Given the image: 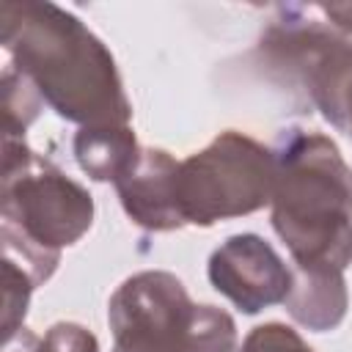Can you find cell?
Masks as SVG:
<instances>
[{
	"label": "cell",
	"mask_w": 352,
	"mask_h": 352,
	"mask_svg": "<svg viewBox=\"0 0 352 352\" xmlns=\"http://www.w3.org/2000/svg\"><path fill=\"white\" fill-rule=\"evenodd\" d=\"M0 44L60 118L80 126L129 124L116 58L80 16L47 0H3Z\"/></svg>",
	"instance_id": "obj_1"
},
{
	"label": "cell",
	"mask_w": 352,
	"mask_h": 352,
	"mask_svg": "<svg viewBox=\"0 0 352 352\" xmlns=\"http://www.w3.org/2000/svg\"><path fill=\"white\" fill-rule=\"evenodd\" d=\"M272 228L300 272H344L352 264V168L314 129H283L272 146Z\"/></svg>",
	"instance_id": "obj_2"
},
{
	"label": "cell",
	"mask_w": 352,
	"mask_h": 352,
	"mask_svg": "<svg viewBox=\"0 0 352 352\" xmlns=\"http://www.w3.org/2000/svg\"><path fill=\"white\" fill-rule=\"evenodd\" d=\"M91 223V192L38 157L25 138L3 135V258L41 286L58 270L60 250L80 242Z\"/></svg>",
	"instance_id": "obj_3"
},
{
	"label": "cell",
	"mask_w": 352,
	"mask_h": 352,
	"mask_svg": "<svg viewBox=\"0 0 352 352\" xmlns=\"http://www.w3.org/2000/svg\"><path fill=\"white\" fill-rule=\"evenodd\" d=\"M319 11V8H316ZM314 6H280L258 38L261 66L300 91L336 129H346L352 107V38L336 30Z\"/></svg>",
	"instance_id": "obj_4"
},
{
	"label": "cell",
	"mask_w": 352,
	"mask_h": 352,
	"mask_svg": "<svg viewBox=\"0 0 352 352\" xmlns=\"http://www.w3.org/2000/svg\"><path fill=\"white\" fill-rule=\"evenodd\" d=\"M272 176V148L245 132L226 129L201 151L179 160V214L184 226L201 228L253 214L270 204Z\"/></svg>",
	"instance_id": "obj_5"
},
{
	"label": "cell",
	"mask_w": 352,
	"mask_h": 352,
	"mask_svg": "<svg viewBox=\"0 0 352 352\" xmlns=\"http://www.w3.org/2000/svg\"><path fill=\"white\" fill-rule=\"evenodd\" d=\"M195 308L173 272L143 270L129 275L107 302L113 352H184Z\"/></svg>",
	"instance_id": "obj_6"
},
{
	"label": "cell",
	"mask_w": 352,
	"mask_h": 352,
	"mask_svg": "<svg viewBox=\"0 0 352 352\" xmlns=\"http://www.w3.org/2000/svg\"><path fill=\"white\" fill-rule=\"evenodd\" d=\"M209 283L239 311L258 314L286 302L294 272L258 234H234L209 256Z\"/></svg>",
	"instance_id": "obj_7"
},
{
	"label": "cell",
	"mask_w": 352,
	"mask_h": 352,
	"mask_svg": "<svg viewBox=\"0 0 352 352\" xmlns=\"http://www.w3.org/2000/svg\"><path fill=\"white\" fill-rule=\"evenodd\" d=\"M176 173L179 160L165 148H143L132 173L118 184V201L126 217L146 231H176L184 228L176 201Z\"/></svg>",
	"instance_id": "obj_8"
},
{
	"label": "cell",
	"mask_w": 352,
	"mask_h": 352,
	"mask_svg": "<svg viewBox=\"0 0 352 352\" xmlns=\"http://www.w3.org/2000/svg\"><path fill=\"white\" fill-rule=\"evenodd\" d=\"M143 146L129 124L80 126L74 135V160L94 182L118 184L140 160Z\"/></svg>",
	"instance_id": "obj_9"
},
{
	"label": "cell",
	"mask_w": 352,
	"mask_h": 352,
	"mask_svg": "<svg viewBox=\"0 0 352 352\" xmlns=\"http://www.w3.org/2000/svg\"><path fill=\"white\" fill-rule=\"evenodd\" d=\"M294 272V286L286 297V311L294 322L314 333L336 330L349 308L344 272Z\"/></svg>",
	"instance_id": "obj_10"
},
{
	"label": "cell",
	"mask_w": 352,
	"mask_h": 352,
	"mask_svg": "<svg viewBox=\"0 0 352 352\" xmlns=\"http://www.w3.org/2000/svg\"><path fill=\"white\" fill-rule=\"evenodd\" d=\"M41 94L36 85L6 60L3 66V135L25 138V129L38 118L41 113Z\"/></svg>",
	"instance_id": "obj_11"
},
{
	"label": "cell",
	"mask_w": 352,
	"mask_h": 352,
	"mask_svg": "<svg viewBox=\"0 0 352 352\" xmlns=\"http://www.w3.org/2000/svg\"><path fill=\"white\" fill-rule=\"evenodd\" d=\"M236 349V324L228 311L217 305H198L192 333L184 352H234Z\"/></svg>",
	"instance_id": "obj_12"
},
{
	"label": "cell",
	"mask_w": 352,
	"mask_h": 352,
	"mask_svg": "<svg viewBox=\"0 0 352 352\" xmlns=\"http://www.w3.org/2000/svg\"><path fill=\"white\" fill-rule=\"evenodd\" d=\"M33 289H36L33 278L11 258H3V336L6 341L22 330Z\"/></svg>",
	"instance_id": "obj_13"
},
{
	"label": "cell",
	"mask_w": 352,
	"mask_h": 352,
	"mask_svg": "<svg viewBox=\"0 0 352 352\" xmlns=\"http://www.w3.org/2000/svg\"><path fill=\"white\" fill-rule=\"evenodd\" d=\"M239 352H314L297 330H292L283 322H264L253 327Z\"/></svg>",
	"instance_id": "obj_14"
},
{
	"label": "cell",
	"mask_w": 352,
	"mask_h": 352,
	"mask_svg": "<svg viewBox=\"0 0 352 352\" xmlns=\"http://www.w3.org/2000/svg\"><path fill=\"white\" fill-rule=\"evenodd\" d=\"M36 352H99V341L77 322H55L44 336H38Z\"/></svg>",
	"instance_id": "obj_15"
},
{
	"label": "cell",
	"mask_w": 352,
	"mask_h": 352,
	"mask_svg": "<svg viewBox=\"0 0 352 352\" xmlns=\"http://www.w3.org/2000/svg\"><path fill=\"white\" fill-rule=\"evenodd\" d=\"M316 8H319V14H322L336 30H341L344 36L352 38V3H322V6H316Z\"/></svg>",
	"instance_id": "obj_16"
},
{
	"label": "cell",
	"mask_w": 352,
	"mask_h": 352,
	"mask_svg": "<svg viewBox=\"0 0 352 352\" xmlns=\"http://www.w3.org/2000/svg\"><path fill=\"white\" fill-rule=\"evenodd\" d=\"M36 341H38V336H36V333H30L28 327H22L14 338H8V341H6L3 352H36Z\"/></svg>",
	"instance_id": "obj_17"
},
{
	"label": "cell",
	"mask_w": 352,
	"mask_h": 352,
	"mask_svg": "<svg viewBox=\"0 0 352 352\" xmlns=\"http://www.w3.org/2000/svg\"><path fill=\"white\" fill-rule=\"evenodd\" d=\"M346 132H349V135H352V124H349V129H346Z\"/></svg>",
	"instance_id": "obj_18"
}]
</instances>
